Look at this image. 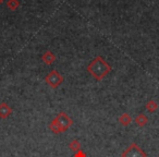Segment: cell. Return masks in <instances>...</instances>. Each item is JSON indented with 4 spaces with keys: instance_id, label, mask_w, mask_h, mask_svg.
<instances>
[{
    "instance_id": "obj_6",
    "label": "cell",
    "mask_w": 159,
    "mask_h": 157,
    "mask_svg": "<svg viewBox=\"0 0 159 157\" xmlns=\"http://www.w3.org/2000/svg\"><path fill=\"white\" fill-rule=\"evenodd\" d=\"M55 60H56V56L53 55L50 50L45 51V53L42 55V61L44 62L45 64H47V66L52 64L53 62H55Z\"/></svg>"
},
{
    "instance_id": "obj_9",
    "label": "cell",
    "mask_w": 159,
    "mask_h": 157,
    "mask_svg": "<svg viewBox=\"0 0 159 157\" xmlns=\"http://www.w3.org/2000/svg\"><path fill=\"white\" fill-rule=\"evenodd\" d=\"M145 108H146V110L149 111V113H155V111L157 110V108H158V104H157L154 99H149L146 103Z\"/></svg>"
},
{
    "instance_id": "obj_11",
    "label": "cell",
    "mask_w": 159,
    "mask_h": 157,
    "mask_svg": "<svg viewBox=\"0 0 159 157\" xmlns=\"http://www.w3.org/2000/svg\"><path fill=\"white\" fill-rule=\"evenodd\" d=\"M69 148H70L72 152H77V150H81V143H80L77 140H73L70 144H69Z\"/></svg>"
},
{
    "instance_id": "obj_8",
    "label": "cell",
    "mask_w": 159,
    "mask_h": 157,
    "mask_svg": "<svg viewBox=\"0 0 159 157\" xmlns=\"http://www.w3.org/2000/svg\"><path fill=\"white\" fill-rule=\"evenodd\" d=\"M134 122L137 124L139 127H145L146 124H147V122H148V118L146 117L144 113H139V115L135 117V119H134Z\"/></svg>"
},
{
    "instance_id": "obj_7",
    "label": "cell",
    "mask_w": 159,
    "mask_h": 157,
    "mask_svg": "<svg viewBox=\"0 0 159 157\" xmlns=\"http://www.w3.org/2000/svg\"><path fill=\"white\" fill-rule=\"evenodd\" d=\"M118 121H119V123L121 124V126L123 127H128L129 124L132 122V117H131L129 113H122L121 116H120L119 118H118Z\"/></svg>"
},
{
    "instance_id": "obj_1",
    "label": "cell",
    "mask_w": 159,
    "mask_h": 157,
    "mask_svg": "<svg viewBox=\"0 0 159 157\" xmlns=\"http://www.w3.org/2000/svg\"><path fill=\"white\" fill-rule=\"evenodd\" d=\"M86 70L95 80L102 81L106 75L110 73L111 66L102 56H97L89 62V66L86 67Z\"/></svg>"
},
{
    "instance_id": "obj_2",
    "label": "cell",
    "mask_w": 159,
    "mask_h": 157,
    "mask_svg": "<svg viewBox=\"0 0 159 157\" xmlns=\"http://www.w3.org/2000/svg\"><path fill=\"white\" fill-rule=\"evenodd\" d=\"M121 157H147V155L136 143H131L121 153Z\"/></svg>"
},
{
    "instance_id": "obj_3",
    "label": "cell",
    "mask_w": 159,
    "mask_h": 157,
    "mask_svg": "<svg viewBox=\"0 0 159 157\" xmlns=\"http://www.w3.org/2000/svg\"><path fill=\"white\" fill-rule=\"evenodd\" d=\"M45 82L51 87V89H57L62 82H63V77L58 72L57 70H51L48 74L45 76Z\"/></svg>"
},
{
    "instance_id": "obj_12",
    "label": "cell",
    "mask_w": 159,
    "mask_h": 157,
    "mask_svg": "<svg viewBox=\"0 0 159 157\" xmlns=\"http://www.w3.org/2000/svg\"><path fill=\"white\" fill-rule=\"evenodd\" d=\"M73 157H86V154H85V153L83 152L82 150H77V152L74 153Z\"/></svg>"
},
{
    "instance_id": "obj_10",
    "label": "cell",
    "mask_w": 159,
    "mask_h": 157,
    "mask_svg": "<svg viewBox=\"0 0 159 157\" xmlns=\"http://www.w3.org/2000/svg\"><path fill=\"white\" fill-rule=\"evenodd\" d=\"M19 6H20L19 0H7V7H8V9L12 10V11H14V10L18 9Z\"/></svg>"
},
{
    "instance_id": "obj_14",
    "label": "cell",
    "mask_w": 159,
    "mask_h": 157,
    "mask_svg": "<svg viewBox=\"0 0 159 157\" xmlns=\"http://www.w3.org/2000/svg\"><path fill=\"white\" fill-rule=\"evenodd\" d=\"M158 157H159V156H158Z\"/></svg>"
},
{
    "instance_id": "obj_5",
    "label": "cell",
    "mask_w": 159,
    "mask_h": 157,
    "mask_svg": "<svg viewBox=\"0 0 159 157\" xmlns=\"http://www.w3.org/2000/svg\"><path fill=\"white\" fill-rule=\"evenodd\" d=\"M12 113V109L7 103H0V118L1 119H7Z\"/></svg>"
},
{
    "instance_id": "obj_4",
    "label": "cell",
    "mask_w": 159,
    "mask_h": 157,
    "mask_svg": "<svg viewBox=\"0 0 159 157\" xmlns=\"http://www.w3.org/2000/svg\"><path fill=\"white\" fill-rule=\"evenodd\" d=\"M55 119H56V121H57V123H58V127H59L60 133L66 131L73 123V120L71 119V118L69 117V116L66 115L64 111H61V113H58V115L55 117Z\"/></svg>"
},
{
    "instance_id": "obj_13",
    "label": "cell",
    "mask_w": 159,
    "mask_h": 157,
    "mask_svg": "<svg viewBox=\"0 0 159 157\" xmlns=\"http://www.w3.org/2000/svg\"><path fill=\"white\" fill-rule=\"evenodd\" d=\"M2 2H3V0H0V5H1Z\"/></svg>"
}]
</instances>
